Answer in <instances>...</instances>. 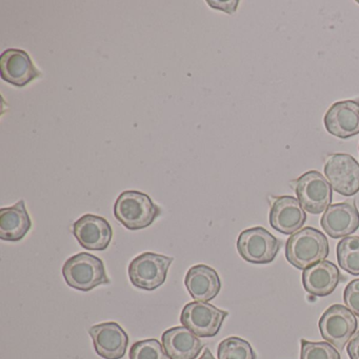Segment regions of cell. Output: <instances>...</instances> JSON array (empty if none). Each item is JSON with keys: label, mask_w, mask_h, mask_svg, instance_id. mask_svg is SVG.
<instances>
[{"label": "cell", "mask_w": 359, "mask_h": 359, "mask_svg": "<svg viewBox=\"0 0 359 359\" xmlns=\"http://www.w3.org/2000/svg\"><path fill=\"white\" fill-rule=\"evenodd\" d=\"M327 255L329 241L327 237L312 226H306L294 233L285 245L287 262L299 270H306L313 264L323 262Z\"/></svg>", "instance_id": "6da1fadb"}, {"label": "cell", "mask_w": 359, "mask_h": 359, "mask_svg": "<svg viewBox=\"0 0 359 359\" xmlns=\"http://www.w3.org/2000/svg\"><path fill=\"white\" fill-rule=\"evenodd\" d=\"M161 213V208L151 197L140 191H125L114 205L115 218L131 231L148 228Z\"/></svg>", "instance_id": "7a4b0ae2"}, {"label": "cell", "mask_w": 359, "mask_h": 359, "mask_svg": "<svg viewBox=\"0 0 359 359\" xmlns=\"http://www.w3.org/2000/svg\"><path fill=\"white\" fill-rule=\"evenodd\" d=\"M62 275L69 287L88 292L98 285H109L110 279L106 273L104 262L90 253L76 254L65 262Z\"/></svg>", "instance_id": "3957f363"}, {"label": "cell", "mask_w": 359, "mask_h": 359, "mask_svg": "<svg viewBox=\"0 0 359 359\" xmlns=\"http://www.w3.org/2000/svg\"><path fill=\"white\" fill-rule=\"evenodd\" d=\"M173 260V257L152 252L140 254L130 264V281L137 289L154 291L165 283Z\"/></svg>", "instance_id": "277c9868"}, {"label": "cell", "mask_w": 359, "mask_h": 359, "mask_svg": "<svg viewBox=\"0 0 359 359\" xmlns=\"http://www.w3.org/2000/svg\"><path fill=\"white\" fill-rule=\"evenodd\" d=\"M280 247L281 241L262 226L243 231L237 239L239 255L250 264H271Z\"/></svg>", "instance_id": "5b68a950"}, {"label": "cell", "mask_w": 359, "mask_h": 359, "mask_svg": "<svg viewBox=\"0 0 359 359\" xmlns=\"http://www.w3.org/2000/svg\"><path fill=\"white\" fill-rule=\"evenodd\" d=\"M319 330L325 341L342 352L346 344L356 333V316L346 306L333 304L321 315Z\"/></svg>", "instance_id": "8992f818"}, {"label": "cell", "mask_w": 359, "mask_h": 359, "mask_svg": "<svg viewBox=\"0 0 359 359\" xmlns=\"http://www.w3.org/2000/svg\"><path fill=\"white\" fill-rule=\"evenodd\" d=\"M294 182L298 201L304 211L315 215L327 211L332 203L333 189L323 174L309 171Z\"/></svg>", "instance_id": "52a82bcc"}, {"label": "cell", "mask_w": 359, "mask_h": 359, "mask_svg": "<svg viewBox=\"0 0 359 359\" xmlns=\"http://www.w3.org/2000/svg\"><path fill=\"white\" fill-rule=\"evenodd\" d=\"M228 315L226 311L208 302H192L182 309L180 323L199 337H214L222 329V323Z\"/></svg>", "instance_id": "ba28073f"}, {"label": "cell", "mask_w": 359, "mask_h": 359, "mask_svg": "<svg viewBox=\"0 0 359 359\" xmlns=\"http://www.w3.org/2000/svg\"><path fill=\"white\" fill-rule=\"evenodd\" d=\"M323 171L332 189L338 194L350 197L359 192V163L352 155H329Z\"/></svg>", "instance_id": "9c48e42d"}, {"label": "cell", "mask_w": 359, "mask_h": 359, "mask_svg": "<svg viewBox=\"0 0 359 359\" xmlns=\"http://www.w3.org/2000/svg\"><path fill=\"white\" fill-rule=\"evenodd\" d=\"M73 235L85 249L104 251L110 245L113 230L106 218L86 214L73 224Z\"/></svg>", "instance_id": "30bf717a"}, {"label": "cell", "mask_w": 359, "mask_h": 359, "mask_svg": "<svg viewBox=\"0 0 359 359\" xmlns=\"http://www.w3.org/2000/svg\"><path fill=\"white\" fill-rule=\"evenodd\" d=\"M323 125L331 135L348 140L359 134V100H344L330 107Z\"/></svg>", "instance_id": "8fae6325"}, {"label": "cell", "mask_w": 359, "mask_h": 359, "mask_svg": "<svg viewBox=\"0 0 359 359\" xmlns=\"http://www.w3.org/2000/svg\"><path fill=\"white\" fill-rule=\"evenodd\" d=\"M94 348L104 359H121L127 352L129 336L125 330L115 323H102L90 327Z\"/></svg>", "instance_id": "7c38bea8"}, {"label": "cell", "mask_w": 359, "mask_h": 359, "mask_svg": "<svg viewBox=\"0 0 359 359\" xmlns=\"http://www.w3.org/2000/svg\"><path fill=\"white\" fill-rule=\"evenodd\" d=\"M306 213L295 197L285 195L275 197L271 203L270 224L281 234L291 235L302 230Z\"/></svg>", "instance_id": "4fadbf2b"}, {"label": "cell", "mask_w": 359, "mask_h": 359, "mask_svg": "<svg viewBox=\"0 0 359 359\" xmlns=\"http://www.w3.org/2000/svg\"><path fill=\"white\" fill-rule=\"evenodd\" d=\"M320 224L332 238L350 236L359 228V212L356 203L348 201L330 205L321 217Z\"/></svg>", "instance_id": "5bb4252c"}, {"label": "cell", "mask_w": 359, "mask_h": 359, "mask_svg": "<svg viewBox=\"0 0 359 359\" xmlns=\"http://www.w3.org/2000/svg\"><path fill=\"white\" fill-rule=\"evenodd\" d=\"M0 75L6 83L25 87L41 76V72L24 50H6L0 56Z\"/></svg>", "instance_id": "9a60e30c"}, {"label": "cell", "mask_w": 359, "mask_h": 359, "mask_svg": "<svg viewBox=\"0 0 359 359\" xmlns=\"http://www.w3.org/2000/svg\"><path fill=\"white\" fill-rule=\"evenodd\" d=\"M184 285L196 302H210L219 294L222 289L219 275L213 268L205 264H196L189 269Z\"/></svg>", "instance_id": "2e32d148"}, {"label": "cell", "mask_w": 359, "mask_h": 359, "mask_svg": "<svg viewBox=\"0 0 359 359\" xmlns=\"http://www.w3.org/2000/svg\"><path fill=\"white\" fill-rule=\"evenodd\" d=\"M340 280V272L333 262L323 260L302 272V285L308 293L325 297L335 291Z\"/></svg>", "instance_id": "e0dca14e"}, {"label": "cell", "mask_w": 359, "mask_h": 359, "mask_svg": "<svg viewBox=\"0 0 359 359\" xmlns=\"http://www.w3.org/2000/svg\"><path fill=\"white\" fill-rule=\"evenodd\" d=\"M163 348L170 359H196L203 342L186 327H174L161 336Z\"/></svg>", "instance_id": "ac0fdd59"}, {"label": "cell", "mask_w": 359, "mask_h": 359, "mask_svg": "<svg viewBox=\"0 0 359 359\" xmlns=\"http://www.w3.org/2000/svg\"><path fill=\"white\" fill-rule=\"evenodd\" d=\"M32 226L25 201L0 209V238L7 241H22Z\"/></svg>", "instance_id": "d6986e66"}, {"label": "cell", "mask_w": 359, "mask_h": 359, "mask_svg": "<svg viewBox=\"0 0 359 359\" xmlns=\"http://www.w3.org/2000/svg\"><path fill=\"white\" fill-rule=\"evenodd\" d=\"M337 260L340 268L348 274L359 275V236L342 238L337 245Z\"/></svg>", "instance_id": "ffe728a7"}, {"label": "cell", "mask_w": 359, "mask_h": 359, "mask_svg": "<svg viewBox=\"0 0 359 359\" xmlns=\"http://www.w3.org/2000/svg\"><path fill=\"white\" fill-rule=\"evenodd\" d=\"M218 359H256V354L247 340L236 336L226 338L220 342Z\"/></svg>", "instance_id": "44dd1931"}, {"label": "cell", "mask_w": 359, "mask_h": 359, "mask_svg": "<svg viewBox=\"0 0 359 359\" xmlns=\"http://www.w3.org/2000/svg\"><path fill=\"white\" fill-rule=\"evenodd\" d=\"M130 359H170L165 348L155 338L140 340L130 348Z\"/></svg>", "instance_id": "7402d4cb"}, {"label": "cell", "mask_w": 359, "mask_h": 359, "mask_svg": "<svg viewBox=\"0 0 359 359\" xmlns=\"http://www.w3.org/2000/svg\"><path fill=\"white\" fill-rule=\"evenodd\" d=\"M300 359H341L340 353L329 342H311L302 339Z\"/></svg>", "instance_id": "603a6c76"}, {"label": "cell", "mask_w": 359, "mask_h": 359, "mask_svg": "<svg viewBox=\"0 0 359 359\" xmlns=\"http://www.w3.org/2000/svg\"><path fill=\"white\" fill-rule=\"evenodd\" d=\"M344 304L359 317V279H354L346 285L344 293Z\"/></svg>", "instance_id": "cb8c5ba5"}, {"label": "cell", "mask_w": 359, "mask_h": 359, "mask_svg": "<svg viewBox=\"0 0 359 359\" xmlns=\"http://www.w3.org/2000/svg\"><path fill=\"white\" fill-rule=\"evenodd\" d=\"M346 351H348L350 359H359V331L356 332L351 338Z\"/></svg>", "instance_id": "d4e9b609"}, {"label": "cell", "mask_w": 359, "mask_h": 359, "mask_svg": "<svg viewBox=\"0 0 359 359\" xmlns=\"http://www.w3.org/2000/svg\"><path fill=\"white\" fill-rule=\"evenodd\" d=\"M222 6H213V8L216 9L224 10V12L229 14H233L236 11L237 6H238L239 1H228V3H218Z\"/></svg>", "instance_id": "484cf974"}, {"label": "cell", "mask_w": 359, "mask_h": 359, "mask_svg": "<svg viewBox=\"0 0 359 359\" xmlns=\"http://www.w3.org/2000/svg\"><path fill=\"white\" fill-rule=\"evenodd\" d=\"M199 359H215V357L213 356V354H212L211 351L209 350V348H205V352L203 353V355H201V357H199Z\"/></svg>", "instance_id": "4316f807"}, {"label": "cell", "mask_w": 359, "mask_h": 359, "mask_svg": "<svg viewBox=\"0 0 359 359\" xmlns=\"http://www.w3.org/2000/svg\"><path fill=\"white\" fill-rule=\"evenodd\" d=\"M357 3H358V4H359V1H357Z\"/></svg>", "instance_id": "83f0119b"}, {"label": "cell", "mask_w": 359, "mask_h": 359, "mask_svg": "<svg viewBox=\"0 0 359 359\" xmlns=\"http://www.w3.org/2000/svg\"><path fill=\"white\" fill-rule=\"evenodd\" d=\"M359 149V148H358Z\"/></svg>", "instance_id": "f1b7e54d"}]
</instances>
